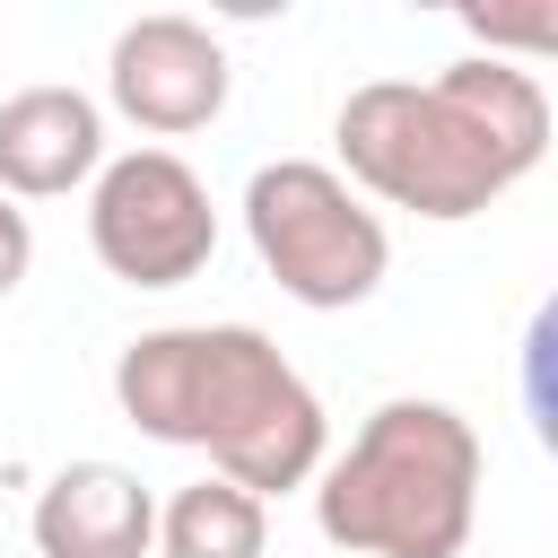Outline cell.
<instances>
[{"mask_svg":"<svg viewBox=\"0 0 558 558\" xmlns=\"http://www.w3.org/2000/svg\"><path fill=\"white\" fill-rule=\"evenodd\" d=\"M340 183L357 201L462 227L549 157V96L523 61L462 52L436 78H366L331 113Z\"/></svg>","mask_w":558,"mask_h":558,"instance_id":"cell-1","label":"cell"},{"mask_svg":"<svg viewBox=\"0 0 558 558\" xmlns=\"http://www.w3.org/2000/svg\"><path fill=\"white\" fill-rule=\"evenodd\" d=\"M113 410L183 453H209L218 480L253 488L262 506L314 488L323 471V401L288 366V349L253 323H166L113 357Z\"/></svg>","mask_w":558,"mask_h":558,"instance_id":"cell-2","label":"cell"},{"mask_svg":"<svg viewBox=\"0 0 558 558\" xmlns=\"http://www.w3.org/2000/svg\"><path fill=\"white\" fill-rule=\"evenodd\" d=\"M480 523V427L453 401H375L314 471V532L349 558H462Z\"/></svg>","mask_w":558,"mask_h":558,"instance_id":"cell-3","label":"cell"},{"mask_svg":"<svg viewBox=\"0 0 558 558\" xmlns=\"http://www.w3.org/2000/svg\"><path fill=\"white\" fill-rule=\"evenodd\" d=\"M244 235H253L262 270L279 279V296H296L305 314H349L392 270L384 218L323 157H270V166H253V183H244Z\"/></svg>","mask_w":558,"mask_h":558,"instance_id":"cell-4","label":"cell"},{"mask_svg":"<svg viewBox=\"0 0 558 558\" xmlns=\"http://www.w3.org/2000/svg\"><path fill=\"white\" fill-rule=\"evenodd\" d=\"M87 244L122 288H183L218 253V201L174 148H122L87 183Z\"/></svg>","mask_w":558,"mask_h":558,"instance_id":"cell-5","label":"cell"},{"mask_svg":"<svg viewBox=\"0 0 558 558\" xmlns=\"http://www.w3.org/2000/svg\"><path fill=\"white\" fill-rule=\"evenodd\" d=\"M227 87H235L227 44H218L201 17H174V9L131 17V26L113 35V52H105V96H113V113L140 122L148 140H192V131H209V122L227 113Z\"/></svg>","mask_w":558,"mask_h":558,"instance_id":"cell-6","label":"cell"},{"mask_svg":"<svg viewBox=\"0 0 558 558\" xmlns=\"http://www.w3.org/2000/svg\"><path fill=\"white\" fill-rule=\"evenodd\" d=\"M105 166V105L87 87H17L0 96V192L9 201H61L96 183Z\"/></svg>","mask_w":558,"mask_h":558,"instance_id":"cell-7","label":"cell"},{"mask_svg":"<svg viewBox=\"0 0 558 558\" xmlns=\"http://www.w3.org/2000/svg\"><path fill=\"white\" fill-rule=\"evenodd\" d=\"M35 558H148L157 549V497L122 462H61L35 488Z\"/></svg>","mask_w":558,"mask_h":558,"instance_id":"cell-8","label":"cell"},{"mask_svg":"<svg viewBox=\"0 0 558 558\" xmlns=\"http://www.w3.org/2000/svg\"><path fill=\"white\" fill-rule=\"evenodd\" d=\"M270 549V506L218 471L183 480L157 497V558H262Z\"/></svg>","mask_w":558,"mask_h":558,"instance_id":"cell-9","label":"cell"},{"mask_svg":"<svg viewBox=\"0 0 558 558\" xmlns=\"http://www.w3.org/2000/svg\"><path fill=\"white\" fill-rule=\"evenodd\" d=\"M26 270H35V227H26V209L0 192V296H17Z\"/></svg>","mask_w":558,"mask_h":558,"instance_id":"cell-10","label":"cell"}]
</instances>
